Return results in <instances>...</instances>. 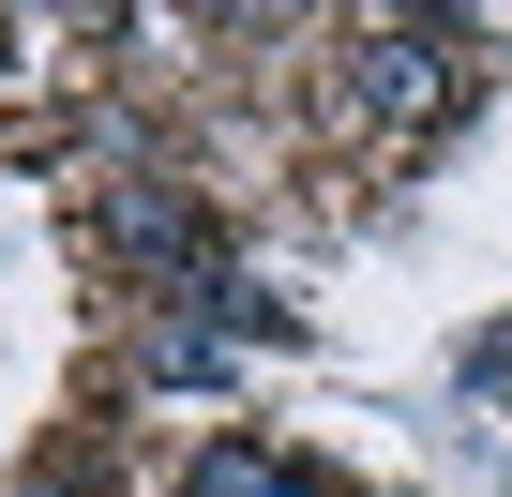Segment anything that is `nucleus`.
<instances>
[{
  "instance_id": "obj_1",
  "label": "nucleus",
  "mask_w": 512,
  "mask_h": 497,
  "mask_svg": "<svg viewBox=\"0 0 512 497\" xmlns=\"http://www.w3.org/2000/svg\"><path fill=\"white\" fill-rule=\"evenodd\" d=\"M362 91H377L392 121H422V106H452L467 76H452V46H437V31H377V46H362Z\"/></svg>"
},
{
  "instance_id": "obj_2",
  "label": "nucleus",
  "mask_w": 512,
  "mask_h": 497,
  "mask_svg": "<svg viewBox=\"0 0 512 497\" xmlns=\"http://www.w3.org/2000/svg\"><path fill=\"white\" fill-rule=\"evenodd\" d=\"M181 497H317V467H287V452H256V437H211V452L181 467Z\"/></svg>"
},
{
  "instance_id": "obj_3",
  "label": "nucleus",
  "mask_w": 512,
  "mask_h": 497,
  "mask_svg": "<svg viewBox=\"0 0 512 497\" xmlns=\"http://www.w3.org/2000/svg\"><path fill=\"white\" fill-rule=\"evenodd\" d=\"M106 257H181V272H196L211 226H196L181 196H106Z\"/></svg>"
}]
</instances>
